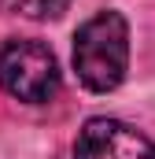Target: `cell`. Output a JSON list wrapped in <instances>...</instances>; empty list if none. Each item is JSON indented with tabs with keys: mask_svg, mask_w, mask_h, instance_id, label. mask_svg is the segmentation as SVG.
I'll list each match as a JSON object with an SVG mask.
<instances>
[{
	"mask_svg": "<svg viewBox=\"0 0 155 159\" xmlns=\"http://www.w3.org/2000/svg\"><path fill=\"white\" fill-rule=\"evenodd\" d=\"M74 159H155V141L118 119H89L78 129Z\"/></svg>",
	"mask_w": 155,
	"mask_h": 159,
	"instance_id": "3",
	"label": "cell"
},
{
	"mask_svg": "<svg viewBox=\"0 0 155 159\" xmlns=\"http://www.w3.org/2000/svg\"><path fill=\"white\" fill-rule=\"evenodd\" d=\"M7 11H22L30 19H55L67 11V0H0Z\"/></svg>",
	"mask_w": 155,
	"mask_h": 159,
	"instance_id": "4",
	"label": "cell"
},
{
	"mask_svg": "<svg viewBox=\"0 0 155 159\" xmlns=\"http://www.w3.org/2000/svg\"><path fill=\"white\" fill-rule=\"evenodd\" d=\"M74 70L89 93H111L129 70V22L122 11H96L74 34Z\"/></svg>",
	"mask_w": 155,
	"mask_h": 159,
	"instance_id": "1",
	"label": "cell"
},
{
	"mask_svg": "<svg viewBox=\"0 0 155 159\" xmlns=\"http://www.w3.org/2000/svg\"><path fill=\"white\" fill-rule=\"evenodd\" d=\"M0 89L22 104H44L59 89L55 52L41 41L15 37L0 48Z\"/></svg>",
	"mask_w": 155,
	"mask_h": 159,
	"instance_id": "2",
	"label": "cell"
}]
</instances>
